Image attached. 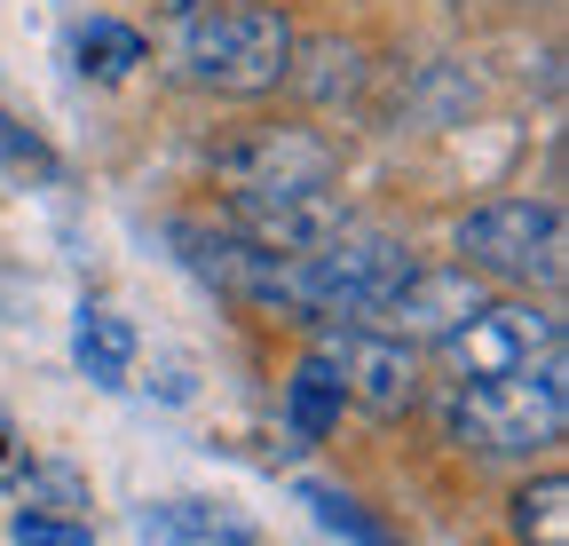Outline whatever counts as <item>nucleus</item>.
Segmentation results:
<instances>
[{
	"label": "nucleus",
	"instance_id": "f257e3e1",
	"mask_svg": "<svg viewBox=\"0 0 569 546\" xmlns=\"http://www.w3.org/2000/svg\"><path fill=\"white\" fill-rule=\"evenodd\" d=\"M238 230L269 254H309L340 230V151L309 127H253L213 159Z\"/></svg>",
	"mask_w": 569,
	"mask_h": 546
},
{
	"label": "nucleus",
	"instance_id": "f03ea898",
	"mask_svg": "<svg viewBox=\"0 0 569 546\" xmlns=\"http://www.w3.org/2000/svg\"><path fill=\"white\" fill-rule=\"evenodd\" d=\"M293 17L277 0H198L182 17V63L213 96H269L293 80Z\"/></svg>",
	"mask_w": 569,
	"mask_h": 546
},
{
	"label": "nucleus",
	"instance_id": "7ed1b4c3",
	"mask_svg": "<svg viewBox=\"0 0 569 546\" xmlns=\"http://www.w3.org/2000/svg\"><path fill=\"white\" fill-rule=\"evenodd\" d=\"M411 278V246L372 222H340L325 246L284 254V309H309L332 325H365L388 309V294Z\"/></svg>",
	"mask_w": 569,
	"mask_h": 546
},
{
	"label": "nucleus",
	"instance_id": "20e7f679",
	"mask_svg": "<svg viewBox=\"0 0 569 546\" xmlns=\"http://www.w3.org/2000/svg\"><path fill=\"white\" fill-rule=\"evenodd\" d=\"M451 428L482 451H546L569 428V357H538L522 373H490V380H459Z\"/></svg>",
	"mask_w": 569,
	"mask_h": 546
},
{
	"label": "nucleus",
	"instance_id": "39448f33",
	"mask_svg": "<svg viewBox=\"0 0 569 546\" xmlns=\"http://www.w3.org/2000/svg\"><path fill=\"white\" fill-rule=\"evenodd\" d=\"M459 254L467 269H490V278H515V286H561L569 230L553 198H490L459 222Z\"/></svg>",
	"mask_w": 569,
	"mask_h": 546
},
{
	"label": "nucleus",
	"instance_id": "423d86ee",
	"mask_svg": "<svg viewBox=\"0 0 569 546\" xmlns=\"http://www.w3.org/2000/svg\"><path fill=\"white\" fill-rule=\"evenodd\" d=\"M436 349H443V365H451L459 380L522 373V365H538V357L561 349V317L538 309V301H482L451 340H436Z\"/></svg>",
	"mask_w": 569,
	"mask_h": 546
},
{
	"label": "nucleus",
	"instance_id": "0eeeda50",
	"mask_svg": "<svg viewBox=\"0 0 569 546\" xmlns=\"http://www.w3.org/2000/svg\"><path fill=\"white\" fill-rule=\"evenodd\" d=\"M490 294H482V278L459 261V269H419L411 261V278L388 294V309H380V332L388 340H427V349H436V340H451L475 309H482Z\"/></svg>",
	"mask_w": 569,
	"mask_h": 546
},
{
	"label": "nucleus",
	"instance_id": "6e6552de",
	"mask_svg": "<svg viewBox=\"0 0 569 546\" xmlns=\"http://www.w3.org/2000/svg\"><path fill=\"white\" fill-rule=\"evenodd\" d=\"M340 388L365 404L372 420H396L419 404V365H411V340H388V332H348L340 340Z\"/></svg>",
	"mask_w": 569,
	"mask_h": 546
},
{
	"label": "nucleus",
	"instance_id": "1a4fd4ad",
	"mask_svg": "<svg viewBox=\"0 0 569 546\" xmlns=\"http://www.w3.org/2000/svg\"><path fill=\"white\" fill-rule=\"evenodd\" d=\"M134 530L151 546H253V523L222 499H159L134 515Z\"/></svg>",
	"mask_w": 569,
	"mask_h": 546
},
{
	"label": "nucleus",
	"instance_id": "9d476101",
	"mask_svg": "<svg viewBox=\"0 0 569 546\" xmlns=\"http://www.w3.org/2000/svg\"><path fill=\"white\" fill-rule=\"evenodd\" d=\"M340 404H348L340 365H332V357H301L293 388H284V428H293V444H325L332 420H340Z\"/></svg>",
	"mask_w": 569,
	"mask_h": 546
},
{
	"label": "nucleus",
	"instance_id": "9b49d317",
	"mask_svg": "<svg viewBox=\"0 0 569 546\" xmlns=\"http://www.w3.org/2000/svg\"><path fill=\"white\" fill-rule=\"evenodd\" d=\"M71 357L96 388H119L127 365H134V325L119 309H80V332H71Z\"/></svg>",
	"mask_w": 569,
	"mask_h": 546
},
{
	"label": "nucleus",
	"instance_id": "f8f14e48",
	"mask_svg": "<svg viewBox=\"0 0 569 546\" xmlns=\"http://www.w3.org/2000/svg\"><path fill=\"white\" fill-rule=\"evenodd\" d=\"M71 56H80V72L96 80H127L142 56H151V40H142L134 24H111V17H88L80 32H71Z\"/></svg>",
	"mask_w": 569,
	"mask_h": 546
},
{
	"label": "nucleus",
	"instance_id": "ddd939ff",
	"mask_svg": "<svg viewBox=\"0 0 569 546\" xmlns=\"http://www.w3.org/2000/svg\"><path fill=\"white\" fill-rule=\"evenodd\" d=\"M17 507L24 515H71V523H80L88 515V475L63 467V459H40V467L17 475Z\"/></svg>",
	"mask_w": 569,
	"mask_h": 546
},
{
	"label": "nucleus",
	"instance_id": "4468645a",
	"mask_svg": "<svg viewBox=\"0 0 569 546\" xmlns=\"http://www.w3.org/2000/svg\"><path fill=\"white\" fill-rule=\"evenodd\" d=\"M515 530L530 546H569V475H538L515 499Z\"/></svg>",
	"mask_w": 569,
	"mask_h": 546
},
{
	"label": "nucleus",
	"instance_id": "2eb2a0df",
	"mask_svg": "<svg viewBox=\"0 0 569 546\" xmlns=\"http://www.w3.org/2000/svg\"><path fill=\"white\" fill-rule=\"evenodd\" d=\"M301 499H309V507H317V523H325V530H340L348 546H403L396 530H380V523H372L365 507H356L348 492H325V484H309Z\"/></svg>",
	"mask_w": 569,
	"mask_h": 546
},
{
	"label": "nucleus",
	"instance_id": "dca6fc26",
	"mask_svg": "<svg viewBox=\"0 0 569 546\" xmlns=\"http://www.w3.org/2000/svg\"><path fill=\"white\" fill-rule=\"evenodd\" d=\"M0 167H9V175H32V182H56V175H63V159L40 143L24 119H9V111H0Z\"/></svg>",
	"mask_w": 569,
	"mask_h": 546
},
{
	"label": "nucleus",
	"instance_id": "f3484780",
	"mask_svg": "<svg viewBox=\"0 0 569 546\" xmlns=\"http://www.w3.org/2000/svg\"><path fill=\"white\" fill-rule=\"evenodd\" d=\"M17 546H96V530L71 523V515H24L17 507Z\"/></svg>",
	"mask_w": 569,
	"mask_h": 546
},
{
	"label": "nucleus",
	"instance_id": "a211bd4d",
	"mask_svg": "<svg viewBox=\"0 0 569 546\" xmlns=\"http://www.w3.org/2000/svg\"><path fill=\"white\" fill-rule=\"evenodd\" d=\"M0 428H9V420H0Z\"/></svg>",
	"mask_w": 569,
	"mask_h": 546
}]
</instances>
